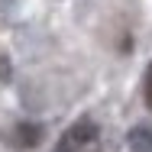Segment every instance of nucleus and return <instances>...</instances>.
<instances>
[{"instance_id": "nucleus-2", "label": "nucleus", "mask_w": 152, "mask_h": 152, "mask_svg": "<svg viewBox=\"0 0 152 152\" xmlns=\"http://www.w3.org/2000/svg\"><path fill=\"white\" fill-rule=\"evenodd\" d=\"M39 139H42V129L36 123H20L13 129V146L16 149H32V146H39Z\"/></svg>"}, {"instance_id": "nucleus-3", "label": "nucleus", "mask_w": 152, "mask_h": 152, "mask_svg": "<svg viewBox=\"0 0 152 152\" xmlns=\"http://www.w3.org/2000/svg\"><path fill=\"white\" fill-rule=\"evenodd\" d=\"M129 146L133 152H152V126H139L129 133Z\"/></svg>"}, {"instance_id": "nucleus-1", "label": "nucleus", "mask_w": 152, "mask_h": 152, "mask_svg": "<svg viewBox=\"0 0 152 152\" xmlns=\"http://www.w3.org/2000/svg\"><path fill=\"white\" fill-rule=\"evenodd\" d=\"M94 139H97V126L91 120H78L75 126L65 129V136L58 139V149L55 152H81V149H88Z\"/></svg>"}, {"instance_id": "nucleus-4", "label": "nucleus", "mask_w": 152, "mask_h": 152, "mask_svg": "<svg viewBox=\"0 0 152 152\" xmlns=\"http://www.w3.org/2000/svg\"><path fill=\"white\" fill-rule=\"evenodd\" d=\"M146 104L152 107V68H149V78H146Z\"/></svg>"}]
</instances>
